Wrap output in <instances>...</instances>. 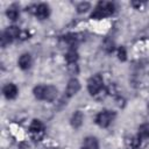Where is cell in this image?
<instances>
[{
	"label": "cell",
	"instance_id": "cell-1",
	"mask_svg": "<svg viewBox=\"0 0 149 149\" xmlns=\"http://www.w3.org/2000/svg\"><path fill=\"white\" fill-rule=\"evenodd\" d=\"M114 3L112 2H106V1H102V2H99L97 5V7L94 8L93 13L91 14V17L92 19H102V17H106V16H109L114 13Z\"/></svg>",
	"mask_w": 149,
	"mask_h": 149
},
{
	"label": "cell",
	"instance_id": "cell-24",
	"mask_svg": "<svg viewBox=\"0 0 149 149\" xmlns=\"http://www.w3.org/2000/svg\"><path fill=\"white\" fill-rule=\"evenodd\" d=\"M141 5H142V2H136V1H132V6H134V7H136V8H140V7H141Z\"/></svg>",
	"mask_w": 149,
	"mask_h": 149
},
{
	"label": "cell",
	"instance_id": "cell-12",
	"mask_svg": "<svg viewBox=\"0 0 149 149\" xmlns=\"http://www.w3.org/2000/svg\"><path fill=\"white\" fill-rule=\"evenodd\" d=\"M30 132L33 134H37V133H41L43 130V123L40 121V120H33L31 123H30V127H29Z\"/></svg>",
	"mask_w": 149,
	"mask_h": 149
},
{
	"label": "cell",
	"instance_id": "cell-22",
	"mask_svg": "<svg viewBox=\"0 0 149 149\" xmlns=\"http://www.w3.org/2000/svg\"><path fill=\"white\" fill-rule=\"evenodd\" d=\"M78 71H79V69H78V65H77L76 63L69 64V72H70L71 74H77Z\"/></svg>",
	"mask_w": 149,
	"mask_h": 149
},
{
	"label": "cell",
	"instance_id": "cell-19",
	"mask_svg": "<svg viewBox=\"0 0 149 149\" xmlns=\"http://www.w3.org/2000/svg\"><path fill=\"white\" fill-rule=\"evenodd\" d=\"M0 40H1V47H2V48H6V47L12 42V38H10V37L5 33V31L1 34Z\"/></svg>",
	"mask_w": 149,
	"mask_h": 149
},
{
	"label": "cell",
	"instance_id": "cell-2",
	"mask_svg": "<svg viewBox=\"0 0 149 149\" xmlns=\"http://www.w3.org/2000/svg\"><path fill=\"white\" fill-rule=\"evenodd\" d=\"M102 84H104V80L100 74L92 76L87 81V90H88L90 94H92V95L97 94L102 88Z\"/></svg>",
	"mask_w": 149,
	"mask_h": 149
},
{
	"label": "cell",
	"instance_id": "cell-17",
	"mask_svg": "<svg viewBox=\"0 0 149 149\" xmlns=\"http://www.w3.org/2000/svg\"><path fill=\"white\" fill-rule=\"evenodd\" d=\"M6 15H7V17H8L9 20L15 21V20H17V17H19V12H17V9H16L14 6H12V7H9V8L7 9Z\"/></svg>",
	"mask_w": 149,
	"mask_h": 149
},
{
	"label": "cell",
	"instance_id": "cell-25",
	"mask_svg": "<svg viewBox=\"0 0 149 149\" xmlns=\"http://www.w3.org/2000/svg\"><path fill=\"white\" fill-rule=\"evenodd\" d=\"M148 113H149V104H148Z\"/></svg>",
	"mask_w": 149,
	"mask_h": 149
},
{
	"label": "cell",
	"instance_id": "cell-21",
	"mask_svg": "<svg viewBox=\"0 0 149 149\" xmlns=\"http://www.w3.org/2000/svg\"><path fill=\"white\" fill-rule=\"evenodd\" d=\"M118 58L120 59V61H126V58H127V52H126V49L123 48V47H120L119 48V50H118Z\"/></svg>",
	"mask_w": 149,
	"mask_h": 149
},
{
	"label": "cell",
	"instance_id": "cell-14",
	"mask_svg": "<svg viewBox=\"0 0 149 149\" xmlns=\"http://www.w3.org/2000/svg\"><path fill=\"white\" fill-rule=\"evenodd\" d=\"M5 33H6L12 40H14V38H19L21 30H20L17 27H15V26H10V27H8V28L6 29Z\"/></svg>",
	"mask_w": 149,
	"mask_h": 149
},
{
	"label": "cell",
	"instance_id": "cell-3",
	"mask_svg": "<svg viewBox=\"0 0 149 149\" xmlns=\"http://www.w3.org/2000/svg\"><path fill=\"white\" fill-rule=\"evenodd\" d=\"M113 119H114V113H112L111 111H102V112H100L97 115L95 122L100 127L105 128V127H108L111 125V122L113 121Z\"/></svg>",
	"mask_w": 149,
	"mask_h": 149
},
{
	"label": "cell",
	"instance_id": "cell-23",
	"mask_svg": "<svg viewBox=\"0 0 149 149\" xmlns=\"http://www.w3.org/2000/svg\"><path fill=\"white\" fill-rule=\"evenodd\" d=\"M29 36H30V34L28 33V30H22V31L20 33V36H19V38H20V40H22V41H24V40L29 38Z\"/></svg>",
	"mask_w": 149,
	"mask_h": 149
},
{
	"label": "cell",
	"instance_id": "cell-10",
	"mask_svg": "<svg viewBox=\"0 0 149 149\" xmlns=\"http://www.w3.org/2000/svg\"><path fill=\"white\" fill-rule=\"evenodd\" d=\"M30 64H31V57H30L29 54H23V55L20 56V58H19V66L22 70L29 69Z\"/></svg>",
	"mask_w": 149,
	"mask_h": 149
},
{
	"label": "cell",
	"instance_id": "cell-9",
	"mask_svg": "<svg viewBox=\"0 0 149 149\" xmlns=\"http://www.w3.org/2000/svg\"><path fill=\"white\" fill-rule=\"evenodd\" d=\"M57 88L52 85H49V86H45V92H44V100L47 101H54L57 97Z\"/></svg>",
	"mask_w": 149,
	"mask_h": 149
},
{
	"label": "cell",
	"instance_id": "cell-11",
	"mask_svg": "<svg viewBox=\"0 0 149 149\" xmlns=\"http://www.w3.org/2000/svg\"><path fill=\"white\" fill-rule=\"evenodd\" d=\"M140 140H147L149 139V122H146L139 127V134H137Z\"/></svg>",
	"mask_w": 149,
	"mask_h": 149
},
{
	"label": "cell",
	"instance_id": "cell-15",
	"mask_svg": "<svg viewBox=\"0 0 149 149\" xmlns=\"http://www.w3.org/2000/svg\"><path fill=\"white\" fill-rule=\"evenodd\" d=\"M34 95L38 100H44V92H45V86L43 85H37L34 87Z\"/></svg>",
	"mask_w": 149,
	"mask_h": 149
},
{
	"label": "cell",
	"instance_id": "cell-20",
	"mask_svg": "<svg viewBox=\"0 0 149 149\" xmlns=\"http://www.w3.org/2000/svg\"><path fill=\"white\" fill-rule=\"evenodd\" d=\"M140 139H139V136H133V137H130L129 139V141H128V144H130V147L132 148H137L139 146H140Z\"/></svg>",
	"mask_w": 149,
	"mask_h": 149
},
{
	"label": "cell",
	"instance_id": "cell-8",
	"mask_svg": "<svg viewBox=\"0 0 149 149\" xmlns=\"http://www.w3.org/2000/svg\"><path fill=\"white\" fill-rule=\"evenodd\" d=\"M99 148V143H98V140L93 136H87L84 142H83V146L80 149H98Z\"/></svg>",
	"mask_w": 149,
	"mask_h": 149
},
{
	"label": "cell",
	"instance_id": "cell-16",
	"mask_svg": "<svg viewBox=\"0 0 149 149\" xmlns=\"http://www.w3.org/2000/svg\"><path fill=\"white\" fill-rule=\"evenodd\" d=\"M114 47H115V43H114V41H113L112 38H106V40L104 41L102 48H104V50H105L106 52H108V54L113 52L114 49H115Z\"/></svg>",
	"mask_w": 149,
	"mask_h": 149
},
{
	"label": "cell",
	"instance_id": "cell-4",
	"mask_svg": "<svg viewBox=\"0 0 149 149\" xmlns=\"http://www.w3.org/2000/svg\"><path fill=\"white\" fill-rule=\"evenodd\" d=\"M80 90V83L78 79L76 78H71L66 85V95L68 97H72L78 91Z\"/></svg>",
	"mask_w": 149,
	"mask_h": 149
},
{
	"label": "cell",
	"instance_id": "cell-13",
	"mask_svg": "<svg viewBox=\"0 0 149 149\" xmlns=\"http://www.w3.org/2000/svg\"><path fill=\"white\" fill-rule=\"evenodd\" d=\"M65 59L69 64H73L77 62L78 59V52L74 50V49H70L66 54H65Z\"/></svg>",
	"mask_w": 149,
	"mask_h": 149
},
{
	"label": "cell",
	"instance_id": "cell-18",
	"mask_svg": "<svg viewBox=\"0 0 149 149\" xmlns=\"http://www.w3.org/2000/svg\"><path fill=\"white\" fill-rule=\"evenodd\" d=\"M90 8H91L90 2L84 1V2L78 3V6H77V12H78V13H85V12H87Z\"/></svg>",
	"mask_w": 149,
	"mask_h": 149
},
{
	"label": "cell",
	"instance_id": "cell-6",
	"mask_svg": "<svg viewBox=\"0 0 149 149\" xmlns=\"http://www.w3.org/2000/svg\"><path fill=\"white\" fill-rule=\"evenodd\" d=\"M50 14V9H49V6L47 3H40L37 5V9H36V16L40 19V20H44L49 16Z\"/></svg>",
	"mask_w": 149,
	"mask_h": 149
},
{
	"label": "cell",
	"instance_id": "cell-5",
	"mask_svg": "<svg viewBox=\"0 0 149 149\" xmlns=\"http://www.w3.org/2000/svg\"><path fill=\"white\" fill-rule=\"evenodd\" d=\"M2 93H3V95H5L7 99H14V98L17 95L19 90H17V87H16L14 84H7V85H5L3 88H2Z\"/></svg>",
	"mask_w": 149,
	"mask_h": 149
},
{
	"label": "cell",
	"instance_id": "cell-7",
	"mask_svg": "<svg viewBox=\"0 0 149 149\" xmlns=\"http://www.w3.org/2000/svg\"><path fill=\"white\" fill-rule=\"evenodd\" d=\"M84 121V114L80 111H76L71 116V126L73 128H79L83 125Z\"/></svg>",
	"mask_w": 149,
	"mask_h": 149
}]
</instances>
